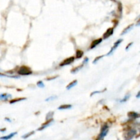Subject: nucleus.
Segmentation results:
<instances>
[{"label": "nucleus", "instance_id": "f257e3e1", "mask_svg": "<svg viewBox=\"0 0 140 140\" xmlns=\"http://www.w3.org/2000/svg\"><path fill=\"white\" fill-rule=\"evenodd\" d=\"M108 129H109V127L107 124H104L101 128V130H100V133L99 134L98 137V140H102L104 137L106 136V135L108 133Z\"/></svg>", "mask_w": 140, "mask_h": 140}, {"label": "nucleus", "instance_id": "f03ea898", "mask_svg": "<svg viewBox=\"0 0 140 140\" xmlns=\"http://www.w3.org/2000/svg\"><path fill=\"white\" fill-rule=\"evenodd\" d=\"M137 131L135 129H130L127 131L124 135V138L125 140H131L136 135Z\"/></svg>", "mask_w": 140, "mask_h": 140}, {"label": "nucleus", "instance_id": "7ed1b4c3", "mask_svg": "<svg viewBox=\"0 0 140 140\" xmlns=\"http://www.w3.org/2000/svg\"><path fill=\"white\" fill-rule=\"evenodd\" d=\"M18 73L21 75H30L32 73L31 69H30L27 66H22L21 67L20 69L18 71Z\"/></svg>", "mask_w": 140, "mask_h": 140}, {"label": "nucleus", "instance_id": "20e7f679", "mask_svg": "<svg viewBox=\"0 0 140 140\" xmlns=\"http://www.w3.org/2000/svg\"><path fill=\"white\" fill-rule=\"evenodd\" d=\"M122 40H122V39H119V40H117L116 42V43H114V45H113V47H112V48L111 49L110 51H109V52L108 53V54H107V55H111V54H113V52H114V51L116 50L117 48L118 47V46L120 45V43H121L122 42Z\"/></svg>", "mask_w": 140, "mask_h": 140}, {"label": "nucleus", "instance_id": "39448f33", "mask_svg": "<svg viewBox=\"0 0 140 140\" xmlns=\"http://www.w3.org/2000/svg\"><path fill=\"white\" fill-rule=\"evenodd\" d=\"M75 61V57H68L66 60H64L60 64V66H67V65H69L70 64H72Z\"/></svg>", "mask_w": 140, "mask_h": 140}, {"label": "nucleus", "instance_id": "423d86ee", "mask_svg": "<svg viewBox=\"0 0 140 140\" xmlns=\"http://www.w3.org/2000/svg\"><path fill=\"white\" fill-rule=\"evenodd\" d=\"M54 122V119L53 118H51V119H49V120H47V122H45V123H44L41 127L38 129V130H43V129H44L45 128H47V127H49V126H50L51 125V124L52 123Z\"/></svg>", "mask_w": 140, "mask_h": 140}, {"label": "nucleus", "instance_id": "0eeeda50", "mask_svg": "<svg viewBox=\"0 0 140 140\" xmlns=\"http://www.w3.org/2000/svg\"><path fill=\"white\" fill-rule=\"evenodd\" d=\"M128 117L131 119V120H135L138 118L140 117V115L139 113H137V112H135V111H130L128 113Z\"/></svg>", "mask_w": 140, "mask_h": 140}, {"label": "nucleus", "instance_id": "6e6552de", "mask_svg": "<svg viewBox=\"0 0 140 140\" xmlns=\"http://www.w3.org/2000/svg\"><path fill=\"white\" fill-rule=\"evenodd\" d=\"M113 33V28H109L108 30L105 32L103 34V38L104 39H107L109 37H110L112 34Z\"/></svg>", "mask_w": 140, "mask_h": 140}, {"label": "nucleus", "instance_id": "1a4fd4ad", "mask_svg": "<svg viewBox=\"0 0 140 140\" xmlns=\"http://www.w3.org/2000/svg\"><path fill=\"white\" fill-rule=\"evenodd\" d=\"M17 134V132L12 133H10V135H6V136H3V137H0V140H10L11 138H12L14 135H16Z\"/></svg>", "mask_w": 140, "mask_h": 140}, {"label": "nucleus", "instance_id": "9d476101", "mask_svg": "<svg viewBox=\"0 0 140 140\" xmlns=\"http://www.w3.org/2000/svg\"><path fill=\"white\" fill-rule=\"evenodd\" d=\"M102 41H103V39H102V38H99V39H97V40H95L94 41H93L92 44H91V46H90V49H94V47H97L98 44H99Z\"/></svg>", "mask_w": 140, "mask_h": 140}, {"label": "nucleus", "instance_id": "9b49d317", "mask_svg": "<svg viewBox=\"0 0 140 140\" xmlns=\"http://www.w3.org/2000/svg\"><path fill=\"white\" fill-rule=\"evenodd\" d=\"M11 97L12 96L10 94H0V100H6Z\"/></svg>", "mask_w": 140, "mask_h": 140}, {"label": "nucleus", "instance_id": "f8f14e48", "mask_svg": "<svg viewBox=\"0 0 140 140\" xmlns=\"http://www.w3.org/2000/svg\"><path fill=\"white\" fill-rule=\"evenodd\" d=\"M77 84V80L73 81H72L71 83H70V84L67 86L66 89L67 90H70V89H71V88H73V87L75 86Z\"/></svg>", "mask_w": 140, "mask_h": 140}, {"label": "nucleus", "instance_id": "ddd939ff", "mask_svg": "<svg viewBox=\"0 0 140 140\" xmlns=\"http://www.w3.org/2000/svg\"><path fill=\"white\" fill-rule=\"evenodd\" d=\"M72 108V105H62L61 106L58 107V109L60 110H62V109H68Z\"/></svg>", "mask_w": 140, "mask_h": 140}, {"label": "nucleus", "instance_id": "4468645a", "mask_svg": "<svg viewBox=\"0 0 140 140\" xmlns=\"http://www.w3.org/2000/svg\"><path fill=\"white\" fill-rule=\"evenodd\" d=\"M133 25H130L129 26H128L126 29H124L123 30V32H122V33H121V35H124V34H126L128 32H129L130 30H131V29L133 28Z\"/></svg>", "mask_w": 140, "mask_h": 140}, {"label": "nucleus", "instance_id": "2eb2a0df", "mask_svg": "<svg viewBox=\"0 0 140 140\" xmlns=\"http://www.w3.org/2000/svg\"><path fill=\"white\" fill-rule=\"evenodd\" d=\"M83 55H84V52H83L82 51H77V53H76V58H77V59H79L81 57H82Z\"/></svg>", "mask_w": 140, "mask_h": 140}, {"label": "nucleus", "instance_id": "dca6fc26", "mask_svg": "<svg viewBox=\"0 0 140 140\" xmlns=\"http://www.w3.org/2000/svg\"><path fill=\"white\" fill-rule=\"evenodd\" d=\"M25 100V98H17V99H13V100H10V104H13L16 103L17 102H19V101H21V100Z\"/></svg>", "mask_w": 140, "mask_h": 140}, {"label": "nucleus", "instance_id": "f3484780", "mask_svg": "<svg viewBox=\"0 0 140 140\" xmlns=\"http://www.w3.org/2000/svg\"><path fill=\"white\" fill-rule=\"evenodd\" d=\"M34 133H35V131H34V130H32V132H30V133L25 134V135H23L22 136V138H23V139H27V138H28L30 136L32 135Z\"/></svg>", "mask_w": 140, "mask_h": 140}, {"label": "nucleus", "instance_id": "a211bd4d", "mask_svg": "<svg viewBox=\"0 0 140 140\" xmlns=\"http://www.w3.org/2000/svg\"><path fill=\"white\" fill-rule=\"evenodd\" d=\"M84 66V65H81V66H78V67H77V68H75L74 69H73L72 70V71H71V73H76L77 72H78L79 70H80V69L82 68V67Z\"/></svg>", "mask_w": 140, "mask_h": 140}, {"label": "nucleus", "instance_id": "6ab92c4d", "mask_svg": "<svg viewBox=\"0 0 140 140\" xmlns=\"http://www.w3.org/2000/svg\"><path fill=\"white\" fill-rule=\"evenodd\" d=\"M130 94H127V95H126L125 97H124V98H123L122 100H120V103H124V102H126V101H127V100L129 99V98H130Z\"/></svg>", "mask_w": 140, "mask_h": 140}, {"label": "nucleus", "instance_id": "aec40b11", "mask_svg": "<svg viewBox=\"0 0 140 140\" xmlns=\"http://www.w3.org/2000/svg\"><path fill=\"white\" fill-rule=\"evenodd\" d=\"M37 86L39 87H44V84H43V82L42 81H39L38 83H37Z\"/></svg>", "mask_w": 140, "mask_h": 140}, {"label": "nucleus", "instance_id": "412c9836", "mask_svg": "<svg viewBox=\"0 0 140 140\" xmlns=\"http://www.w3.org/2000/svg\"><path fill=\"white\" fill-rule=\"evenodd\" d=\"M103 57H104L103 55H100V56H98V57H96V58H95V60L93 61V64H96L97 62L98 61V60H100V59H102Z\"/></svg>", "mask_w": 140, "mask_h": 140}, {"label": "nucleus", "instance_id": "4be33fe9", "mask_svg": "<svg viewBox=\"0 0 140 140\" xmlns=\"http://www.w3.org/2000/svg\"><path fill=\"white\" fill-rule=\"evenodd\" d=\"M55 98H57V96H54V97H49V98H47V99L45 100V101H49V100H54V99H55Z\"/></svg>", "mask_w": 140, "mask_h": 140}, {"label": "nucleus", "instance_id": "5701e85b", "mask_svg": "<svg viewBox=\"0 0 140 140\" xmlns=\"http://www.w3.org/2000/svg\"><path fill=\"white\" fill-rule=\"evenodd\" d=\"M54 116V112H49V113L47 114V120H49V118L51 116Z\"/></svg>", "mask_w": 140, "mask_h": 140}, {"label": "nucleus", "instance_id": "b1692460", "mask_svg": "<svg viewBox=\"0 0 140 140\" xmlns=\"http://www.w3.org/2000/svg\"><path fill=\"white\" fill-rule=\"evenodd\" d=\"M101 92V91H97V92H94L93 93H92L91 94H90V96L92 97V96H93L94 94H97V93H100Z\"/></svg>", "mask_w": 140, "mask_h": 140}, {"label": "nucleus", "instance_id": "393cba45", "mask_svg": "<svg viewBox=\"0 0 140 140\" xmlns=\"http://www.w3.org/2000/svg\"><path fill=\"white\" fill-rule=\"evenodd\" d=\"M132 44H133V43H130V44H128V45H127V47H126V50H128V49H129V47H130V46H131V45H132Z\"/></svg>", "mask_w": 140, "mask_h": 140}, {"label": "nucleus", "instance_id": "a878e982", "mask_svg": "<svg viewBox=\"0 0 140 140\" xmlns=\"http://www.w3.org/2000/svg\"><path fill=\"white\" fill-rule=\"evenodd\" d=\"M0 77H8V76H7V75H4V74H2V73H0Z\"/></svg>", "mask_w": 140, "mask_h": 140}, {"label": "nucleus", "instance_id": "bb28decb", "mask_svg": "<svg viewBox=\"0 0 140 140\" xmlns=\"http://www.w3.org/2000/svg\"><path fill=\"white\" fill-rule=\"evenodd\" d=\"M140 92H138V94H137V98H140Z\"/></svg>", "mask_w": 140, "mask_h": 140}, {"label": "nucleus", "instance_id": "cd10ccee", "mask_svg": "<svg viewBox=\"0 0 140 140\" xmlns=\"http://www.w3.org/2000/svg\"><path fill=\"white\" fill-rule=\"evenodd\" d=\"M5 130H6V129H1V132H3V131H5Z\"/></svg>", "mask_w": 140, "mask_h": 140}]
</instances>
